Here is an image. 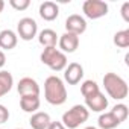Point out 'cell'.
I'll return each mask as SVG.
<instances>
[{
  "instance_id": "11",
  "label": "cell",
  "mask_w": 129,
  "mask_h": 129,
  "mask_svg": "<svg viewBox=\"0 0 129 129\" xmlns=\"http://www.w3.org/2000/svg\"><path fill=\"white\" fill-rule=\"evenodd\" d=\"M18 94L21 96H40V85L35 79L32 78H23L20 79L18 85H17Z\"/></svg>"
},
{
  "instance_id": "19",
  "label": "cell",
  "mask_w": 129,
  "mask_h": 129,
  "mask_svg": "<svg viewBox=\"0 0 129 129\" xmlns=\"http://www.w3.org/2000/svg\"><path fill=\"white\" fill-rule=\"evenodd\" d=\"M99 91H100V88H99V85H97V82H96V81L88 79V81H84V82H82V85H81V93H82V96H84V97L94 96V94H97Z\"/></svg>"
},
{
  "instance_id": "6",
  "label": "cell",
  "mask_w": 129,
  "mask_h": 129,
  "mask_svg": "<svg viewBox=\"0 0 129 129\" xmlns=\"http://www.w3.org/2000/svg\"><path fill=\"white\" fill-rule=\"evenodd\" d=\"M37 32H38V24L34 18L30 17H24L18 21L17 24V37H20L21 40L24 41H30L37 37Z\"/></svg>"
},
{
  "instance_id": "20",
  "label": "cell",
  "mask_w": 129,
  "mask_h": 129,
  "mask_svg": "<svg viewBox=\"0 0 129 129\" xmlns=\"http://www.w3.org/2000/svg\"><path fill=\"white\" fill-rule=\"evenodd\" d=\"M114 44L117 47H120V49L129 47V29L115 32V35H114Z\"/></svg>"
},
{
  "instance_id": "14",
  "label": "cell",
  "mask_w": 129,
  "mask_h": 129,
  "mask_svg": "<svg viewBox=\"0 0 129 129\" xmlns=\"http://www.w3.org/2000/svg\"><path fill=\"white\" fill-rule=\"evenodd\" d=\"M50 121H52L50 115L47 112H41V111L34 112L29 118V124H30L32 129H47Z\"/></svg>"
},
{
  "instance_id": "16",
  "label": "cell",
  "mask_w": 129,
  "mask_h": 129,
  "mask_svg": "<svg viewBox=\"0 0 129 129\" xmlns=\"http://www.w3.org/2000/svg\"><path fill=\"white\" fill-rule=\"evenodd\" d=\"M38 41L44 47H56L58 43V35L53 29H43L38 35Z\"/></svg>"
},
{
  "instance_id": "5",
  "label": "cell",
  "mask_w": 129,
  "mask_h": 129,
  "mask_svg": "<svg viewBox=\"0 0 129 129\" xmlns=\"http://www.w3.org/2000/svg\"><path fill=\"white\" fill-rule=\"evenodd\" d=\"M82 11L85 17L91 20H97L108 14V5L102 0H85L82 5Z\"/></svg>"
},
{
  "instance_id": "24",
  "label": "cell",
  "mask_w": 129,
  "mask_h": 129,
  "mask_svg": "<svg viewBox=\"0 0 129 129\" xmlns=\"http://www.w3.org/2000/svg\"><path fill=\"white\" fill-rule=\"evenodd\" d=\"M121 17L124 21H129V3L127 2L123 3V6H121Z\"/></svg>"
},
{
  "instance_id": "18",
  "label": "cell",
  "mask_w": 129,
  "mask_h": 129,
  "mask_svg": "<svg viewBox=\"0 0 129 129\" xmlns=\"http://www.w3.org/2000/svg\"><path fill=\"white\" fill-rule=\"evenodd\" d=\"M97 124L100 129H115L120 123L118 120L112 115V112H102L99 115V120H97Z\"/></svg>"
},
{
  "instance_id": "4",
  "label": "cell",
  "mask_w": 129,
  "mask_h": 129,
  "mask_svg": "<svg viewBox=\"0 0 129 129\" xmlns=\"http://www.w3.org/2000/svg\"><path fill=\"white\" fill-rule=\"evenodd\" d=\"M88 117H90V111L85 108V105H75L62 114L61 123L67 129H76L82 123H85Z\"/></svg>"
},
{
  "instance_id": "12",
  "label": "cell",
  "mask_w": 129,
  "mask_h": 129,
  "mask_svg": "<svg viewBox=\"0 0 129 129\" xmlns=\"http://www.w3.org/2000/svg\"><path fill=\"white\" fill-rule=\"evenodd\" d=\"M40 17L44 20V21H53L58 18L59 15V6L55 3V2H43L40 5Z\"/></svg>"
},
{
  "instance_id": "17",
  "label": "cell",
  "mask_w": 129,
  "mask_h": 129,
  "mask_svg": "<svg viewBox=\"0 0 129 129\" xmlns=\"http://www.w3.org/2000/svg\"><path fill=\"white\" fill-rule=\"evenodd\" d=\"M14 85V78L9 72L6 70H0V97H3L12 90Z\"/></svg>"
},
{
  "instance_id": "29",
  "label": "cell",
  "mask_w": 129,
  "mask_h": 129,
  "mask_svg": "<svg viewBox=\"0 0 129 129\" xmlns=\"http://www.w3.org/2000/svg\"><path fill=\"white\" fill-rule=\"evenodd\" d=\"M17 129H21V127H17Z\"/></svg>"
},
{
  "instance_id": "27",
  "label": "cell",
  "mask_w": 129,
  "mask_h": 129,
  "mask_svg": "<svg viewBox=\"0 0 129 129\" xmlns=\"http://www.w3.org/2000/svg\"><path fill=\"white\" fill-rule=\"evenodd\" d=\"M3 8H5V2H3V0H0V12L3 11Z\"/></svg>"
},
{
  "instance_id": "26",
  "label": "cell",
  "mask_w": 129,
  "mask_h": 129,
  "mask_svg": "<svg viewBox=\"0 0 129 129\" xmlns=\"http://www.w3.org/2000/svg\"><path fill=\"white\" fill-rule=\"evenodd\" d=\"M5 64H6V55L3 50H0V69H3Z\"/></svg>"
},
{
  "instance_id": "22",
  "label": "cell",
  "mask_w": 129,
  "mask_h": 129,
  "mask_svg": "<svg viewBox=\"0 0 129 129\" xmlns=\"http://www.w3.org/2000/svg\"><path fill=\"white\" fill-rule=\"evenodd\" d=\"M9 5L15 11H24V9L29 8L30 2H29V0H9Z\"/></svg>"
},
{
  "instance_id": "2",
  "label": "cell",
  "mask_w": 129,
  "mask_h": 129,
  "mask_svg": "<svg viewBox=\"0 0 129 129\" xmlns=\"http://www.w3.org/2000/svg\"><path fill=\"white\" fill-rule=\"evenodd\" d=\"M103 87H105V91L108 93V96L111 99L123 100V99L127 97V93H129L127 84L117 73H112V72L106 73L103 76Z\"/></svg>"
},
{
  "instance_id": "9",
  "label": "cell",
  "mask_w": 129,
  "mask_h": 129,
  "mask_svg": "<svg viewBox=\"0 0 129 129\" xmlns=\"http://www.w3.org/2000/svg\"><path fill=\"white\" fill-rule=\"evenodd\" d=\"M58 44H59V50L62 53H73L79 47V37L75 34H70V32H64L58 38Z\"/></svg>"
},
{
  "instance_id": "15",
  "label": "cell",
  "mask_w": 129,
  "mask_h": 129,
  "mask_svg": "<svg viewBox=\"0 0 129 129\" xmlns=\"http://www.w3.org/2000/svg\"><path fill=\"white\" fill-rule=\"evenodd\" d=\"M40 105H41L40 96H21V97H20V108H21L24 112L34 114V112L38 111Z\"/></svg>"
},
{
  "instance_id": "10",
  "label": "cell",
  "mask_w": 129,
  "mask_h": 129,
  "mask_svg": "<svg viewBox=\"0 0 129 129\" xmlns=\"http://www.w3.org/2000/svg\"><path fill=\"white\" fill-rule=\"evenodd\" d=\"M85 108L93 112H103L108 108V99L105 97L103 93H97L94 96L85 97Z\"/></svg>"
},
{
  "instance_id": "3",
  "label": "cell",
  "mask_w": 129,
  "mask_h": 129,
  "mask_svg": "<svg viewBox=\"0 0 129 129\" xmlns=\"http://www.w3.org/2000/svg\"><path fill=\"white\" fill-rule=\"evenodd\" d=\"M40 58H41V62L44 66H47L53 72H62L69 64L66 53H62L56 47H44Z\"/></svg>"
},
{
  "instance_id": "1",
  "label": "cell",
  "mask_w": 129,
  "mask_h": 129,
  "mask_svg": "<svg viewBox=\"0 0 129 129\" xmlns=\"http://www.w3.org/2000/svg\"><path fill=\"white\" fill-rule=\"evenodd\" d=\"M44 97L50 105L59 106L67 100V88L64 81L58 76H49L44 82Z\"/></svg>"
},
{
  "instance_id": "7",
  "label": "cell",
  "mask_w": 129,
  "mask_h": 129,
  "mask_svg": "<svg viewBox=\"0 0 129 129\" xmlns=\"http://www.w3.org/2000/svg\"><path fill=\"white\" fill-rule=\"evenodd\" d=\"M84 78V67L79 62H70L64 69V81L69 85H78Z\"/></svg>"
},
{
  "instance_id": "21",
  "label": "cell",
  "mask_w": 129,
  "mask_h": 129,
  "mask_svg": "<svg viewBox=\"0 0 129 129\" xmlns=\"http://www.w3.org/2000/svg\"><path fill=\"white\" fill-rule=\"evenodd\" d=\"M111 112H112V115L118 120V123L121 124L126 118H127V114H129V109H127V106L124 105V103H117L112 109H111Z\"/></svg>"
},
{
  "instance_id": "8",
  "label": "cell",
  "mask_w": 129,
  "mask_h": 129,
  "mask_svg": "<svg viewBox=\"0 0 129 129\" xmlns=\"http://www.w3.org/2000/svg\"><path fill=\"white\" fill-rule=\"evenodd\" d=\"M87 30V21L82 15L79 14H72L66 20V32L75 34V35H82Z\"/></svg>"
},
{
  "instance_id": "25",
  "label": "cell",
  "mask_w": 129,
  "mask_h": 129,
  "mask_svg": "<svg viewBox=\"0 0 129 129\" xmlns=\"http://www.w3.org/2000/svg\"><path fill=\"white\" fill-rule=\"evenodd\" d=\"M47 129H67V127L64 126L61 121H50V124H49Z\"/></svg>"
},
{
  "instance_id": "13",
  "label": "cell",
  "mask_w": 129,
  "mask_h": 129,
  "mask_svg": "<svg viewBox=\"0 0 129 129\" xmlns=\"http://www.w3.org/2000/svg\"><path fill=\"white\" fill-rule=\"evenodd\" d=\"M18 43V37L14 30L5 29L0 32V49L3 50H12Z\"/></svg>"
},
{
  "instance_id": "23",
  "label": "cell",
  "mask_w": 129,
  "mask_h": 129,
  "mask_svg": "<svg viewBox=\"0 0 129 129\" xmlns=\"http://www.w3.org/2000/svg\"><path fill=\"white\" fill-rule=\"evenodd\" d=\"M8 118H9V111H8V108H6L5 105H0V124L6 123Z\"/></svg>"
},
{
  "instance_id": "28",
  "label": "cell",
  "mask_w": 129,
  "mask_h": 129,
  "mask_svg": "<svg viewBox=\"0 0 129 129\" xmlns=\"http://www.w3.org/2000/svg\"><path fill=\"white\" fill-rule=\"evenodd\" d=\"M85 129H97V127H94V126H87Z\"/></svg>"
}]
</instances>
